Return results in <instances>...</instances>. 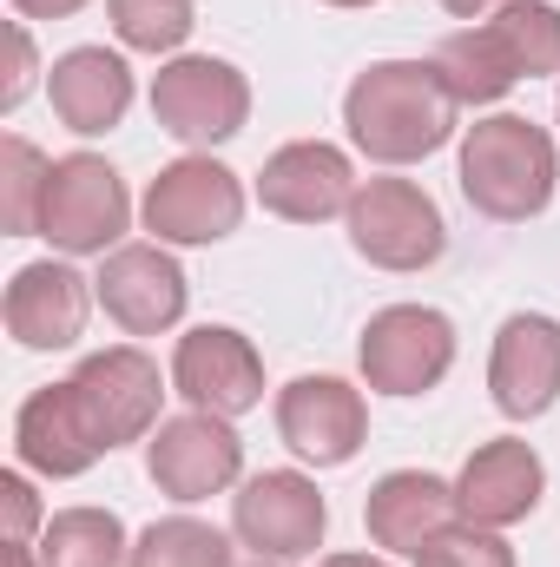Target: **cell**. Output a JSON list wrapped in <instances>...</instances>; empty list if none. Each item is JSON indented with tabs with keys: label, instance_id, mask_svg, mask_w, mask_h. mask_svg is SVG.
<instances>
[{
	"label": "cell",
	"instance_id": "6da1fadb",
	"mask_svg": "<svg viewBox=\"0 0 560 567\" xmlns=\"http://www.w3.org/2000/svg\"><path fill=\"white\" fill-rule=\"evenodd\" d=\"M428 66L448 86L455 106H495L521 80L560 73V7H548V0H508L488 20L448 33L428 53Z\"/></svg>",
	"mask_w": 560,
	"mask_h": 567
},
{
	"label": "cell",
	"instance_id": "7a4b0ae2",
	"mask_svg": "<svg viewBox=\"0 0 560 567\" xmlns=\"http://www.w3.org/2000/svg\"><path fill=\"white\" fill-rule=\"evenodd\" d=\"M455 100L435 80L428 60H376L350 80L343 93V126L350 145L376 165H416L455 140Z\"/></svg>",
	"mask_w": 560,
	"mask_h": 567
},
{
	"label": "cell",
	"instance_id": "3957f363",
	"mask_svg": "<svg viewBox=\"0 0 560 567\" xmlns=\"http://www.w3.org/2000/svg\"><path fill=\"white\" fill-rule=\"evenodd\" d=\"M560 152L521 113H488L462 133V198L495 225H528L554 205Z\"/></svg>",
	"mask_w": 560,
	"mask_h": 567
},
{
	"label": "cell",
	"instance_id": "277c9868",
	"mask_svg": "<svg viewBox=\"0 0 560 567\" xmlns=\"http://www.w3.org/2000/svg\"><path fill=\"white\" fill-rule=\"evenodd\" d=\"M133 225V198H126V178L100 158V152H66L53 158V178H46V205H40V238L66 258H106L120 251Z\"/></svg>",
	"mask_w": 560,
	"mask_h": 567
},
{
	"label": "cell",
	"instance_id": "5b68a950",
	"mask_svg": "<svg viewBox=\"0 0 560 567\" xmlns=\"http://www.w3.org/2000/svg\"><path fill=\"white\" fill-rule=\"evenodd\" d=\"M152 120H158V133H172L178 145L211 152V145L245 133V120H251V80L231 60L178 53V60H165L152 73Z\"/></svg>",
	"mask_w": 560,
	"mask_h": 567
},
{
	"label": "cell",
	"instance_id": "8992f818",
	"mask_svg": "<svg viewBox=\"0 0 560 567\" xmlns=\"http://www.w3.org/2000/svg\"><path fill=\"white\" fill-rule=\"evenodd\" d=\"M139 218L152 245H218L245 225V185L211 152H185L145 185Z\"/></svg>",
	"mask_w": 560,
	"mask_h": 567
},
{
	"label": "cell",
	"instance_id": "52a82bcc",
	"mask_svg": "<svg viewBox=\"0 0 560 567\" xmlns=\"http://www.w3.org/2000/svg\"><path fill=\"white\" fill-rule=\"evenodd\" d=\"M350 245L356 258H370L376 271H428L448 251V225L442 205L422 192L416 178H363L350 212Z\"/></svg>",
	"mask_w": 560,
	"mask_h": 567
},
{
	"label": "cell",
	"instance_id": "ba28073f",
	"mask_svg": "<svg viewBox=\"0 0 560 567\" xmlns=\"http://www.w3.org/2000/svg\"><path fill=\"white\" fill-rule=\"evenodd\" d=\"M356 363L376 396H428L455 370V323L428 303H390L363 323Z\"/></svg>",
	"mask_w": 560,
	"mask_h": 567
},
{
	"label": "cell",
	"instance_id": "9c48e42d",
	"mask_svg": "<svg viewBox=\"0 0 560 567\" xmlns=\"http://www.w3.org/2000/svg\"><path fill=\"white\" fill-rule=\"evenodd\" d=\"M145 475L158 495L172 502H211L225 495L238 475H245V442L238 429L211 410H185V416H165V423L145 435Z\"/></svg>",
	"mask_w": 560,
	"mask_h": 567
},
{
	"label": "cell",
	"instance_id": "30bf717a",
	"mask_svg": "<svg viewBox=\"0 0 560 567\" xmlns=\"http://www.w3.org/2000/svg\"><path fill=\"white\" fill-rule=\"evenodd\" d=\"M330 502L303 468H265L231 495V535L265 561H303L323 548Z\"/></svg>",
	"mask_w": 560,
	"mask_h": 567
},
{
	"label": "cell",
	"instance_id": "8fae6325",
	"mask_svg": "<svg viewBox=\"0 0 560 567\" xmlns=\"http://www.w3.org/2000/svg\"><path fill=\"white\" fill-rule=\"evenodd\" d=\"M172 390L191 403V410H211L225 423L251 416L265 403V357L245 330L231 323H198L178 337L172 350Z\"/></svg>",
	"mask_w": 560,
	"mask_h": 567
},
{
	"label": "cell",
	"instance_id": "7c38bea8",
	"mask_svg": "<svg viewBox=\"0 0 560 567\" xmlns=\"http://www.w3.org/2000/svg\"><path fill=\"white\" fill-rule=\"evenodd\" d=\"M86 403V416L100 429L106 449H126V442H145L152 429L165 423L158 403H165V377L158 363L145 357L139 343H113V350H93L80 357V370L66 377Z\"/></svg>",
	"mask_w": 560,
	"mask_h": 567
},
{
	"label": "cell",
	"instance_id": "4fadbf2b",
	"mask_svg": "<svg viewBox=\"0 0 560 567\" xmlns=\"http://www.w3.org/2000/svg\"><path fill=\"white\" fill-rule=\"evenodd\" d=\"M278 435L310 468H343L370 442V403L343 377H297L278 390Z\"/></svg>",
	"mask_w": 560,
	"mask_h": 567
},
{
	"label": "cell",
	"instance_id": "5bb4252c",
	"mask_svg": "<svg viewBox=\"0 0 560 567\" xmlns=\"http://www.w3.org/2000/svg\"><path fill=\"white\" fill-rule=\"evenodd\" d=\"M488 396L508 423H535L548 416L560 396V317L548 310H515L495 330V357H488Z\"/></svg>",
	"mask_w": 560,
	"mask_h": 567
},
{
	"label": "cell",
	"instance_id": "9a60e30c",
	"mask_svg": "<svg viewBox=\"0 0 560 567\" xmlns=\"http://www.w3.org/2000/svg\"><path fill=\"white\" fill-rule=\"evenodd\" d=\"M100 310L126 330V337H158L185 317V297L191 284L178 271V258L165 245H120L100 258V278H93Z\"/></svg>",
	"mask_w": 560,
	"mask_h": 567
},
{
	"label": "cell",
	"instance_id": "2e32d148",
	"mask_svg": "<svg viewBox=\"0 0 560 567\" xmlns=\"http://www.w3.org/2000/svg\"><path fill=\"white\" fill-rule=\"evenodd\" d=\"M356 198V165L343 145L323 140H290L265 158L258 172V205L271 218H290V225H323V218H343Z\"/></svg>",
	"mask_w": 560,
	"mask_h": 567
},
{
	"label": "cell",
	"instance_id": "e0dca14e",
	"mask_svg": "<svg viewBox=\"0 0 560 567\" xmlns=\"http://www.w3.org/2000/svg\"><path fill=\"white\" fill-rule=\"evenodd\" d=\"M541 495H548V468L521 435L481 442L455 475V508L475 528H515V522H528L541 508Z\"/></svg>",
	"mask_w": 560,
	"mask_h": 567
},
{
	"label": "cell",
	"instance_id": "ac0fdd59",
	"mask_svg": "<svg viewBox=\"0 0 560 567\" xmlns=\"http://www.w3.org/2000/svg\"><path fill=\"white\" fill-rule=\"evenodd\" d=\"M13 455H20V468H33L46 482H73V475H86L113 449L100 442V429H93V416H86V403H80L73 383H46L13 416Z\"/></svg>",
	"mask_w": 560,
	"mask_h": 567
},
{
	"label": "cell",
	"instance_id": "d6986e66",
	"mask_svg": "<svg viewBox=\"0 0 560 567\" xmlns=\"http://www.w3.org/2000/svg\"><path fill=\"white\" fill-rule=\"evenodd\" d=\"M7 337L20 350H73L86 337V310H93V278H80L60 258L20 265L7 284Z\"/></svg>",
	"mask_w": 560,
	"mask_h": 567
},
{
	"label": "cell",
	"instance_id": "ffe728a7",
	"mask_svg": "<svg viewBox=\"0 0 560 567\" xmlns=\"http://www.w3.org/2000/svg\"><path fill=\"white\" fill-rule=\"evenodd\" d=\"M46 100H53L66 133L100 140L133 113V66L106 47H73L46 66Z\"/></svg>",
	"mask_w": 560,
	"mask_h": 567
},
{
	"label": "cell",
	"instance_id": "44dd1931",
	"mask_svg": "<svg viewBox=\"0 0 560 567\" xmlns=\"http://www.w3.org/2000/svg\"><path fill=\"white\" fill-rule=\"evenodd\" d=\"M455 515H462V508H455V482H442V475H428V468H390V475L370 488V502H363V528H370V542L390 548V555H416L422 542L442 535Z\"/></svg>",
	"mask_w": 560,
	"mask_h": 567
},
{
	"label": "cell",
	"instance_id": "7402d4cb",
	"mask_svg": "<svg viewBox=\"0 0 560 567\" xmlns=\"http://www.w3.org/2000/svg\"><path fill=\"white\" fill-rule=\"evenodd\" d=\"M40 567H126L133 548H126V528L113 508H60L40 535Z\"/></svg>",
	"mask_w": 560,
	"mask_h": 567
},
{
	"label": "cell",
	"instance_id": "603a6c76",
	"mask_svg": "<svg viewBox=\"0 0 560 567\" xmlns=\"http://www.w3.org/2000/svg\"><path fill=\"white\" fill-rule=\"evenodd\" d=\"M46 178H53V158L40 145H27L20 133L0 140V225H7V238H40Z\"/></svg>",
	"mask_w": 560,
	"mask_h": 567
},
{
	"label": "cell",
	"instance_id": "cb8c5ba5",
	"mask_svg": "<svg viewBox=\"0 0 560 567\" xmlns=\"http://www.w3.org/2000/svg\"><path fill=\"white\" fill-rule=\"evenodd\" d=\"M126 567H231V542H225V528H211L198 515H165L133 542Z\"/></svg>",
	"mask_w": 560,
	"mask_h": 567
},
{
	"label": "cell",
	"instance_id": "d4e9b609",
	"mask_svg": "<svg viewBox=\"0 0 560 567\" xmlns=\"http://www.w3.org/2000/svg\"><path fill=\"white\" fill-rule=\"evenodd\" d=\"M106 20L120 47L133 53H178L198 27V7L191 0H106Z\"/></svg>",
	"mask_w": 560,
	"mask_h": 567
},
{
	"label": "cell",
	"instance_id": "484cf974",
	"mask_svg": "<svg viewBox=\"0 0 560 567\" xmlns=\"http://www.w3.org/2000/svg\"><path fill=\"white\" fill-rule=\"evenodd\" d=\"M416 567H515V548L501 542V528H475V522H448L442 535H428L416 555Z\"/></svg>",
	"mask_w": 560,
	"mask_h": 567
},
{
	"label": "cell",
	"instance_id": "4316f807",
	"mask_svg": "<svg viewBox=\"0 0 560 567\" xmlns=\"http://www.w3.org/2000/svg\"><path fill=\"white\" fill-rule=\"evenodd\" d=\"M0 515H7V548H33V535H46L40 528V495L20 468L0 475Z\"/></svg>",
	"mask_w": 560,
	"mask_h": 567
},
{
	"label": "cell",
	"instance_id": "83f0119b",
	"mask_svg": "<svg viewBox=\"0 0 560 567\" xmlns=\"http://www.w3.org/2000/svg\"><path fill=\"white\" fill-rule=\"evenodd\" d=\"M7 47H13V73H7V86H0V106L13 113V106L33 93V73H40V60H33V33H27V27H7Z\"/></svg>",
	"mask_w": 560,
	"mask_h": 567
},
{
	"label": "cell",
	"instance_id": "f1b7e54d",
	"mask_svg": "<svg viewBox=\"0 0 560 567\" xmlns=\"http://www.w3.org/2000/svg\"><path fill=\"white\" fill-rule=\"evenodd\" d=\"M86 0H13V13L20 20H66V13H80Z\"/></svg>",
	"mask_w": 560,
	"mask_h": 567
},
{
	"label": "cell",
	"instance_id": "f546056e",
	"mask_svg": "<svg viewBox=\"0 0 560 567\" xmlns=\"http://www.w3.org/2000/svg\"><path fill=\"white\" fill-rule=\"evenodd\" d=\"M495 7H508V0H442V13H455V20H488Z\"/></svg>",
	"mask_w": 560,
	"mask_h": 567
},
{
	"label": "cell",
	"instance_id": "4dcf8cb0",
	"mask_svg": "<svg viewBox=\"0 0 560 567\" xmlns=\"http://www.w3.org/2000/svg\"><path fill=\"white\" fill-rule=\"evenodd\" d=\"M323 567H390L383 555H330Z\"/></svg>",
	"mask_w": 560,
	"mask_h": 567
},
{
	"label": "cell",
	"instance_id": "1f68e13d",
	"mask_svg": "<svg viewBox=\"0 0 560 567\" xmlns=\"http://www.w3.org/2000/svg\"><path fill=\"white\" fill-rule=\"evenodd\" d=\"M7 567H40V555L33 548H7Z\"/></svg>",
	"mask_w": 560,
	"mask_h": 567
},
{
	"label": "cell",
	"instance_id": "d6a6232c",
	"mask_svg": "<svg viewBox=\"0 0 560 567\" xmlns=\"http://www.w3.org/2000/svg\"><path fill=\"white\" fill-rule=\"evenodd\" d=\"M323 7H376V0H323Z\"/></svg>",
	"mask_w": 560,
	"mask_h": 567
},
{
	"label": "cell",
	"instance_id": "836d02e7",
	"mask_svg": "<svg viewBox=\"0 0 560 567\" xmlns=\"http://www.w3.org/2000/svg\"><path fill=\"white\" fill-rule=\"evenodd\" d=\"M245 567H290V561H265V555H258V561H245Z\"/></svg>",
	"mask_w": 560,
	"mask_h": 567
}]
</instances>
